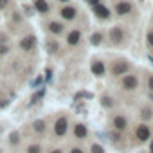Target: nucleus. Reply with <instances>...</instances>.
Here are the masks:
<instances>
[{
	"label": "nucleus",
	"instance_id": "f257e3e1",
	"mask_svg": "<svg viewBox=\"0 0 153 153\" xmlns=\"http://www.w3.org/2000/svg\"><path fill=\"white\" fill-rule=\"evenodd\" d=\"M67 130H68V119H67L65 115L58 117V119H56V123H54V135L61 139V137H65V135H67Z\"/></svg>",
	"mask_w": 153,
	"mask_h": 153
},
{
	"label": "nucleus",
	"instance_id": "f03ea898",
	"mask_svg": "<svg viewBox=\"0 0 153 153\" xmlns=\"http://www.w3.org/2000/svg\"><path fill=\"white\" fill-rule=\"evenodd\" d=\"M72 137H74L76 140H87V137H88V128H87V124H85V123H76V124L72 126Z\"/></svg>",
	"mask_w": 153,
	"mask_h": 153
},
{
	"label": "nucleus",
	"instance_id": "7ed1b4c3",
	"mask_svg": "<svg viewBox=\"0 0 153 153\" xmlns=\"http://www.w3.org/2000/svg\"><path fill=\"white\" fill-rule=\"evenodd\" d=\"M112 126H114L115 131H124L128 128V117L123 115V114H115L112 117Z\"/></svg>",
	"mask_w": 153,
	"mask_h": 153
},
{
	"label": "nucleus",
	"instance_id": "20e7f679",
	"mask_svg": "<svg viewBox=\"0 0 153 153\" xmlns=\"http://www.w3.org/2000/svg\"><path fill=\"white\" fill-rule=\"evenodd\" d=\"M135 139L137 140H140V142H146V140H149L151 139V130H149V126L148 124H139L137 128H135Z\"/></svg>",
	"mask_w": 153,
	"mask_h": 153
},
{
	"label": "nucleus",
	"instance_id": "39448f33",
	"mask_svg": "<svg viewBox=\"0 0 153 153\" xmlns=\"http://www.w3.org/2000/svg\"><path fill=\"white\" fill-rule=\"evenodd\" d=\"M130 68H131V65L128 63V61H114V65H112V74L114 76H126L128 72H130Z\"/></svg>",
	"mask_w": 153,
	"mask_h": 153
},
{
	"label": "nucleus",
	"instance_id": "423d86ee",
	"mask_svg": "<svg viewBox=\"0 0 153 153\" xmlns=\"http://www.w3.org/2000/svg\"><path fill=\"white\" fill-rule=\"evenodd\" d=\"M121 85H123V88H124V90H135V88H137V85H139V79H137V76L126 74V76H123Z\"/></svg>",
	"mask_w": 153,
	"mask_h": 153
},
{
	"label": "nucleus",
	"instance_id": "0eeeda50",
	"mask_svg": "<svg viewBox=\"0 0 153 153\" xmlns=\"http://www.w3.org/2000/svg\"><path fill=\"white\" fill-rule=\"evenodd\" d=\"M20 49H22V51H25V52L34 51V49H36V38H34L33 34H29V36L22 38V42H20Z\"/></svg>",
	"mask_w": 153,
	"mask_h": 153
},
{
	"label": "nucleus",
	"instance_id": "6e6552de",
	"mask_svg": "<svg viewBox=\"0 0 153 153\" xmlns=\"http://www.w3.org/2000/svg\"><path fill=\"white\" fill-rule=\"evenodd\" d=\"M76 15H78V9H76L74 6H65L61 9V18L63 20H74Z\"/></svg>",
	"mask_w": 153,
	"mask_h": 153
},
{
	"label": "nucleus",
	"instance_id": "1a4fd4ad",
	"mask_svg": "<svg viewBox=\"0 0 153 153\" xmlns=\"http://www.w3.org/2000/svg\"><path fill=\"white\" fill-rule=\"evenodd\" d=\"M79 40H81V33L78 31V29H74V31H70L68 34H67V43L68 45H78L79 43Z\"/></svg>",
	"mask_w": 153,
	"mask_h": 153
},
{
	"label": "nucleus",
	"instance_id": "9d476101",
	"mask_svg": "<svg viewBox=\"0 0 153 153\" xmlns=\"http://www.w3.org/2000/svg\"><path fill=\"white\" fill-rule=\"evenodd\" d=\"M131 9H133V7H131L130 2H117V4H115V13L121 15V16H123V15H128Z\"/></svg>",
	"mask_w": 153,
	"mask_h": 153
},
{
	"label": "nucleus",
	"instance_id": "9b49d317",
	"mask_svg": "<svg viewBox=\"0 0 153 153\" xmlns=\"http://www.w3.org/2000/svg\"><path fill=\"white\" fill-rule=\"evenodd\" d=\"M92 74L97 76V78H99V76H103L105 74V63L99 61V59H94L92 61Z\"/></svg>",
	"mask_w": 153,
	"mask_h": 153
},
{
	"label": "nucleus",
	"instance_id": "f8f14e48",
	"mask_svg": "<svg viewBox=\"0 0 153 153\" xmlns=\"http://www.w3.org/2000/svg\"><path fill=\"white\" fill-rule=\"evenodd\" d=\"M94 13L99 16V18H103V20H106V18H110V11L103 6V4H97L96 7H94Z\"/></svg>",
	"mask_w": 153,
	"mask_h": 153
},
{
	"label": "nucleus",
	"instance_id": "ddd939ff",
	"mask_svg": "<svg viewBox=\"0 0 153 153\" xmlns=\"http://www.w3.org/2000/svg\"><path fill=\"white\" fill-rule=\"evenodd\" d=\"M110 38H112V42H114V43H119V42L124 38L123 29H121V27H114V29L110 31Z\"/></svg>",
	"mask_w": 153,
	"mask_h": 153
},
{
	"label": "nucleus",
	"instance_id": "4468645a",
	"mask_svg": "<svg viewBox=\"0 0 153 153\" xmlns=\"http://www.w3.org/2000/svg\"><path fill=\"white\" fill-rule=\"evenodd\" d=\"M33 130L36 131V133H45V130H47V123H45V119H36L34 123H33Z\"/></svg>",
	"mask_w": 153,
	"mask_h": 153
},
{
	"label": "nucleus",
	"instance_id": "2eb2a0df",
	"mask_svg": "<svg viewBox=\"0 0 153 153\" xmlns=\"http://www.w3.org/2000/svg\"><path fill=\"white\" fill-rule=\"evenodd\" d=\"M43 96H45V88H40V90H36V92L33 94V97L29 99V106H34L38 101H42V99H43Z\"/></svg>",
	"mask_w": 153,
	"mask_h": 153
},
{
	"label": "nucleus",
	"instance_id": "dca6fc26",
	"mask_svg": "<svg viewBox=\"0 0 153 153\" xmlns=\"http://www.w3.org/2000/svg\"><path fill=\"white\" fill-rule=\"evenodd\" d=\"M49 31H51L52 34L59 36V34L63 33V24H59V22H49Z\"/></svg>",
	"mask_w": 153,
	"mask_h": 153
},
{
	"label": "nucleus",
	"instance_id": "f3484780",
	"mask_svg": "<svg viewBox=\"0 0 153 153\" xmlns=\"http://www.w3.org/2000/svg\"><path fill=\"white\" fill-rule=\"evenodd\" d=\"M34 9L38 13H49V4L45 2V0H34Z\"/></svg>",
	"mask_w": 153,
	"mask_h": 153
},
{
	"label": "nucleus",
	"instance_id": "a211bd4d",
	"mask_svg": "<svg viewBox=\"0 0 153 153\" xmlns=\"http://www.w3.org/2000/svg\"><path fill=\"white\" fill-rule=\"evenodd\" d=\"M101 106L106 108V110H112L115 106V103H114V99L110 96H101Z\"/></svg>",
	"mask_w": 153,
	"mask_h": 153
},
{
	"label": "nucleus",
	"instance_id": "6ab92c4d",
	"mask_svg": "<svg viewBox=\"0 0 153 153\" xmlns=\"http://www.w3.org/2000/svg\"><path fill=\"white\" fill-rule=\"evenodd\" d=\"M25 153H43V148L40 142H33L25 148Z\"/></svg>",
	"mask_w": 153,
	"mask_h": 153
},
{
	"label": "nucleus",
	"instance_id": "aec40b11",
	"mask_svg": "<svg viewBox=\"0 0 153 153\" xmlns=\"http://www.w3.org/2000/svg\"><path fill=\"white\" fill-rule=\"evenodd\" d=\"M9 144H11V146H18V144H20V133H18V131H11V135H9Z\"/></svg>",
	"mask_w": 153,
	"mask_h": 153
},
{
	"label": "nucleus",
	"instance_id": "412c9836",
	"mask_svg": "<svg viewBox=\"0 0 153 153\" xmlns=\"http://www.w3.org/2000/svg\"><path fill=\"white\" fill-rule=\"evenodd\" d=\"M121 139H123V137H121V131H112V133H110V140H112L114 144H119Z\"/></svg>",
	"mask_w": 153,
	"mask_h": 153
},
{
	"label": "nucleus",
	"instance_id": "4be33fe9",
	"mask_svg": "<svg viewBox=\"0 0 153 153\" xmlns=\"http://www.w3.org/2000/svg\"><path fill=\"white\" fill-rule=\"evenodd\" d=\"M90 153H105V148H103L101 144H97V142H94V144L90 146Z\"/></svg>",
	"mask_w": 153,
	"mask_h": 153
},
{
	"label": "nucleus",
	"instance_id": "5701e85b",
	"mask_svg": "<svg viewBox=\"0 0 153 153\" xmlns=\"http://www.w3.org/2000/svg\"><path fill=\"white\" fill-rule=\"evenodd\" d=\"M101 40H103V34H101V33H94L90 42H92V45H99V43H101Z\"/></svg>",
	"mask_w": 153,
	"mask_h": 153
},
{
	"label": "nucleus",
	"instance_id": "b1692460",
	"mask_svg": "<svg viewBox=\"0 0 153 153\" xmlns=\"http://www.w3.org/2000/svg\"><path fill=\"white\" fill-rule=\"evenodd\" d=\"M47 49H49V52H51V54H54V52H58V51H59V45H58L56 42H49V43H47Z\"/></svg>",
	"mask_w": 153,
	"mask_h": 153
},
{
	"label": "nucleus",
	"instance_id": "393cba45",
	"mask_svg": "<svg viewBox=\"0 0 153 153\" xmlns=\"http://www.w3.org/2000/svg\"><path fill=\"white\" fill-rule=\"evenodd\" d=\"M81 97H92V94L90 92H78V94H76V101H78V99H81Z\"/></svg>",
	"mask_w": 153,
	"mask_h": 153
},
{
	"label": "nucleus",
	"instance_id": "a878e982",
	"mask_svg": "<svg viewBox=\"0 0 153 153\" xmlns=\"http://www.w3.org/2000/svg\"><path fill=\"white\" fill-rule=\"evenodd\" d=\"M146 42H148L149 47H153V31H149V33L146 34Z\"/></svg>",
	"mask_w": 153,
	"mask_h": 153
},
{
	"label": "nucleus",
	"instance_id": "bb28decb",
	"mask_svg": "<svg viewBox=\"0 0 153 153\" xmlns=\"http://www.w3.org/2000/svg\"><path fill=\"white\" fill-rule=\"evenodd\" d=\"M42 81H43V76H38V78H36V79H34V81L31 83V87H38V85H40Z\"/></svg>",
	"mask_w": 153,
	"mask_h": 153
},
{
	"label": "nucleus",
	"instance_id": "cd10ccee",
	"mask_svg": "<svg viewBox=\"0 0 153 153\" xmlns=\"http://www.w3.org/2000/svg\"><path fill=\"white\" fill-rule=\"evenodd\" d=\"M9 52V47L7 45H0V56H4V54H7Z\"/></svg>",
	"mask_w": 153,
	"mask_h": 153
},
{
	"label": "nucleus",
	"instance_id": "c85d7f7f",
	"mask_svg": "<svg viewBox=\"0 0 153 153\" xmlns=\"http://www.w3.org/2000/svg\"><path fill=\"white\" fill-rule=\"evenodd\" d=\"M140 115H142V117H146V119H148V117H149V115H151V112H149V108H142V112H140Z\"/></svg>",
	"mask_w": 153,
	"mask_h": 153
},
{
	"label": "nucleus",
	"instance_id": "c756f323",
	"mask_svg": "<svg viewBox=\"0 0 153 153\" xmlns=\"http://www.w3.org/2000/svg\"><path fill=\"white\" fill-rule=\"evenodd\" d=\"M68 153H85V149H81V148H70Z\"/></svg>",
	"mask_w": 153,
	"mask_h": 153
},
{
	"label": "nucleus",
	"instance_id": "7c9ffc66",
	"mask_svg": "<svg viewBox=\"0 0 153 153\" xmlns=\"http://www.w3.org/2000/svg\"><path fill=\"white\" fill-rule=\"evenodd\" d=\"M85 2H87V4H90L92 7H96V6L99 4V0H85Z\"/></svg>",
	"mask_w": 153,
	"mask_h": 153
},
{
	"label": "nucleus",
	"instance_id": "2f4dec72",
	"mask_svg": "<svg viewBox=\"0 0 153 153\" xmlns=\"http://www.w3.org/2000/svg\"><path fill=\"white\" fill-rule=\"evenodd\" d=\"M7 105H9V101H7V99H0V108H6Z\"/></svg>",
	"mask_w": 153,
	"mask_h": 153
},
{
	"label": "nucleus",
	"instance_id": "473e14b6",
	"mask_svg": "<svg viewBox=\"0 0 153 153\" xmlns=\"http://www.w3.org/2000/svg\"><path fill=\"white\" fill-rule=\"evenodd\" d=\"M148 87H149V90H153V76H149V79H148Z\"/></svg>",
	"mask_w": 153,
	"mask_h": 153
},
{
	"label": "nucleus",
	"instance_id": "72a5a7b5",
	"mask_svg": "<svg viewBox=\"0 0 153 153\" xmlns=\"http://www.w3.org/2000/svg\"><path fill=\"white\" fill-rule=\"evenodd\" d=\"M7 2H9V0H0V9H4L7 6Z\"/></svg>",
	"mask_w": 153,
	"mask_h": 153
},
{
	"label": "nucleus",
	"instance_id": "f704fd0d",
	"mask_svg": "<svg viewBox=\"0 0 153 153\" xmlns=\"http://www.w3.org/2000/svg\"><path fill=\"white\" fill-rule=\"evenodd\" d=\"M24 9H25V13H27V15H29V16H31V15H33V7H29V6H25V7H24Z\"/></svg>",
	"mask_w": 153,
	"mask_h": 153
},
{
	"label": "nucleus",
	"instance_id": "c9c22d12",
	"mask_svg": "<svg viewBox=\"0 0 153 153\" xmlns=\"http://www.w3.org/2000/svg\"><path fill=\"white\" fill-rule=\"evenodd\" d=\"M45 78H47V81H51V78H52V72H51V70H47V74H45Z\"/></svg>",
	"mask_w": 153,
	"mask_h": 153
},
{
	"label": "nucleus",
	"instance_id": "e433bc0d",
	"mask_svg": "<svg viewBox=\"0 0 153 153\" xmlns=\"http://www.w3.org/2000/svg\"><path fill=\"white\" fill-rule=\"evenodd\" d=\"M149 153H153V139H151V146H149Z\"/></svg>",
	"mask_w": 153,
	"mask_h": 153
},
{
	"label": "nucleus",
	"instance_id": "4c0bfd02",
	"mask_svg": "<svg viewBox=\"0 0 153 153\" xmlns=\"http://www.w3.org/2000/svg\"><path fill=\"white\" fill-rule=\"evenodd\" d=\"M51 153H61V151H59V149H52Z\"/></svg>",
	"mask_w": 153,
	"mask_h": 153
},
{
	"label": "nucleus",
	"instance_id": "58836bf2",
	"mask_svg": "<svg viewBox=\"0 0 153 153\" xmlns=\"http://www.w3.org/2000/svg\"><path fill=\"white\" fill-rule=\"evenodd\" d=\"M149 99H153V92H151V94H149Z\"/></svg>",
	"mask_w": 153,
	"mask_h": 153
},
{
	"label": "nucleus",
	"instance_id": "ea45409f",
	"mask_svg": "<svg viewBox=\"0 0 153 153\" xmlns=\"http://www.w3.org/2000/svg\"><path fill=\"white\" fill-rule=\"evenodd\" d=\"M149 61H151V63H153V58H151V56H149Z\"/></svg>",
	"mask_w": 153,
	"mask_h": 153
},
{
	"label": "nucleus",
	"instance_id": "a19ab883",
	"mask_svg": "<svg viewBox=\"0 0 153 153\" xmlns=\"http://www.w3.org/2000/svg\"><path fill=\"white\" fill-rule=\"evenodd\" d=\"M0 133H2V126H0Z\"/></svg>",
	"mask_w": 153,
	"mask_h": 153
},
{
	"label": "nucleus",
	"instance_id": "79ce46f5",
	"mask_svg": "<svg viewBox=\"0 0 153 153\" xmlns=\"http://www.w3.org/2000/svg\"><path fill=\"white\" fill-rule=\"evenodd\" d=\"M61 2H67V0H61Z\"/></svg>",
	"mask_w": 153,
	"mask_h": 153
},
{
	"label": "nucleus",
	"instance_id": "37998d69",
	"mask_svg": "<svg viewBox=\"0 0 153 153\" xmlns=\"http://www.w3.org/2000/svg\"><path fill=\"white\" fill-rule=\"evenodd\" d=\"M0 153H2V151H0Z\"/></svg>",
	"mask_w": 153,
	"mask_h": 153
}]
</instances>
